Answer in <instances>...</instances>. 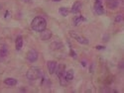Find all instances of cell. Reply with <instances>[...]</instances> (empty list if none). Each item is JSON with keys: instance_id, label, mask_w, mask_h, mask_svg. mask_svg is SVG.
Returning <instances> with one entry per match:
<instances>
[{"instance_id": "6da1fadb", "label": "cell", "mask_w": 124, "mask_h": 93, "mask_svg": "<svg viewBox=\"0 0 124 93\" xmlns=\"http://www.w3.org/2000/svg\"><path fill=\"white\" fill-rule=\"evenodd\" d=\"M31 27L32 29L35 31V32H43L44 30L47 29V21L44 17H41V16H37L35 17L32 22H31Z\"/></svg>"}, {"instance_id": "7a4b0ae2", "label": "cell", "mask_w": 124, "mask_h": 93, "mask_svg": "<svg viewBox=\"0 0 124 93\" xmlns=\"http://www.w3.org/2000/svg\"><path fill=\"white\" fill-rule=\"evenodd\" d=\"M42 76V70H41L38 66H32L27 70L26 77L29 80H37Z\"/></svg>"}, {"instance_id": "3957f363", "label": "cell", "mask_w": 124, "mask_h": 93, "mask_svg": "<svg viewBox=\"0 0 124 93\" xmlns=\"http://www.w3.org/2000/svg\"><path fill=\"white\" fill-rule=\"evenodd\" d=\"M70 35L73 37L77 42H78L79 44H81V45H88V40L86 39V38H85V37H81V36H79L78 34H77V33H75V32H73V31H71V32L70 33Z\"/></svg>"}, {"instance_id": "277c9868", "label": "cell", "mask_w": 124, "mask_h": 93, "mask_svg": "<svg viewBox=\"0 0 124 93\" xmlns=\"http://www.w3.org/2000/svg\"><path fill=\"white\" fill-rule=\"evenodd\" d=\"M38 51L35 50H30L27 53V59L30 61V63H35V61L38 59Z\"/></svg>"}, {"instance_id": "5b68a950", "label": "cell", "mask_w": 124, "mask_h": 93, "mask_svg": "<svg viewBox=\"0 0 124 93\" xmlns=\"http://www.w3.org/2000/svg\"><path fill=\"white\" fill-rule=\"evenodd\" d=\"M94 11H95V13H96L97 15L104 14V8H103L100 0H95V3H94Z\"/></svg>"}, {"instance_id": "8992f818", "label": "cell", "mask_w": 124, "mask_h": 93, "mask_svg": "<svg viewBox=\"0 0 124 93\" xmlns=\"http://www.w3.org/2000/svg\"><path fill=\"white\" fill-rule=\"evenodd\" d=\"M57 65H58V64L56 63L55 60H49L48 63H47V67H48V70H49V72H50V74L55 73L56 68H57Z\"/></svg>"}, {"instance_id": "52a82bcc", "label": "cell", "mask_w": 124, "mask_h": 93, "mask_svg": "<svg viewBox=\"0 0 124 93\" xmlns=\"http://www.w3.org/2000/svg\"><path fill=\"white\" fill-rule=\"evenodd\" d=\"M74 76H75L74 70H73V69H69V70L65 71V73H64V75H63V78H64L67 82H69V81H71V80L74 79ZM61 78H62V77H61Z\"/></svg>"}, {"instance_id": "ba28073f", "label": "cell", "mask_w": 124, "mask_h": 93, "mask_svg": "<svg viewBox=\"0 0 124 93\" xmlns=\"http://www.w3.org/2000/svg\"><path fill=\"white\" fill-rule=\"evenodd\" d=\"M81 8H82V4H81V2H79V1H77V2H75L74 3V5H73V7H71V13H74V14H77V13H78L80 10H81Z\"/></svg>"}, {"instance_id": "9c48e42d", "label": "cell", "mask_w": 124, "mask_h": 93, "mask_svg": "<svg viewBox=\"0 0 124 93\" xmlns=\"http://www.w3.org/2000/svg\"><path fill=\"white\" fill-rule=\"evenodd\" d=\"M65 65L64 64H60V65H57V68H56V71H55V73H57V76L59 78L61 77H63L64 73H65Z\"/></svg>"}, {"instance_id": "30bf717a", "label": "cell", "mask_w": 124, "mask_h": 93, "mask_svg": "<svg viewBox=\"0 0 124 93\" xmlns=\"http://www.w3.org/2000/svg\"><path fill=\"white\" fill-rule=\"evenodd\" d=\"M52 37V33H51V31L49 30H44L43 32H41V39H42L43 41H48L50 40Z\"/></svg>"}, {"instance_id": "8fae6325", "label": "cell", "mask_w": 124, "mask_h": 93, "mask_svg": "<svg viewBox=\"0 0 124 93\" xmlns=\"http://www.w3.org/2000/svg\"><path fill=\"white\" fill-rule=\"evenodd\" d=\"M15 47H16V50H20L23 47V37L22 36H18L16 38V41H15Z\"/></svg>"}, {"instance_id": "7c38bea8", "label": "cell", "mask_w": 124, "mask_h": 93, "mask_svg": "<svg viewBox=\"0 0 124 93\" xmlns=\"http://www.w3.org/2000/svg\"><path fill=\"white\" fill-rule=\"evenodd\" d=\"M8 56V48L6 45H3L0 49V58H4Z\"/></svg>"}, {"instance_id": "4fadbf2b", "label": "cell", "mask_w": 124, "mask_h": 93, "mask_svg": "<svg viewBox=\"0 0 124 93\" xmlns=\"http://www.w3.org/2000/svg\"><path fill=\"white\" fill-rule=\"evenodd\" d=\"M4 83L8 86H15L17 84V79L15 78H12V77H9V78H6L4 80Z\"/></svg>"}, {"instance_id": "5bb4252c", "label": "cell", "mask_w": 124, "mask_h": 93, "mask_svg": "<svg viewBox=\"0 0 124 93\" xmlns=\"http://www.w3.org/2000/svg\"><path fill=\"white\" fill-rule=\"evenodd\" d=\"M107 6L111 10L117 8V6H118V0H107Z\"/></svg>"}, {"instance_id": "9a60e30c", "label": "cell", "mask_w": 124, "mask_h": 93, "mask_svg": "<svg viewBox=\"0 0 124 93\" xmlns=\"http://www.w3.org/2000/svg\"><path fill=\"white\" fill-rule=\"evenodd\" d=\"M82 21H85V18L84 16H77V17H75V19H74V25H75V26H78V25H79V23L82 22Z\"/></svg>"}, {"instance_id": "2e32d148", "label": "cell", "mask_w": 124, "mask_h": 93, "mask_svg": "<svg viewBox=\"0 0 124 93\" xmlns=\"http://www.w3.org/2000/svg\"><path fill=\"white\" fill-rule=\"evenodd\" d=\"M59 13L63 16V17H67L68 15H69V10H68V8H66V7H61L60 9H59Z\"/></svg>"}, {"instance_id": "e0dca14e", "label": "cell", "mask_w": 124, "mask_h": 93, "mask_svg": "<svg viewBox=\"0 0 124 93\" xmlns=\"http://www.w3.org/2000/svg\"><path fill=\"white\" fill-rule=\"evenodd\" d=\"M63 44L62 43H53L51 45V48L52 49H54V50H61V49H63Z\"/></svg>"}, {"instance_id": "ac0fdd59", "label": "cell", "mask_w": 124, "mask_h": 93, "mask_svg": "<svg viewBox=\"0 0 124 93\" xmlns=\"http://www.w3.org/2000/svg\"><path fill=\"white\" fill-rule=\"evenodd\" d=\"M121 21H122V15L119 14V15H117L116 18H115V22H116V23H119V22H121Z\"/></svg>"}, {"instance_id": "d6986e66", "label": "cell", "mask_w": 124, "mask_h": 93, "mask_svg": "<svg viewBox=\"0 0 124 93\" xmlns=\"http://www.w3.org/2000/svg\"><path fill=\"white\" fill-rule=\"evenodd\" d=\"M70 57H74V58H77L78 57V56H77V54L74 51V50H70Z\"/></svg>"}, {"instance_id": "ffe728a7", "label": "cell", "mask_w": 124, "mask_h": 93, "mask_svg": "<svg viewBox=\"0 0 124 93\" xmlns=\"http://www.w3.org/2000/svg\"><path fill=\"white\" fill-rule=\"evenodd\" d=\"M96 49H97V50H104L105 48L102 47V46H96Z\"/></svg>"}, {"instance_id": "44dd1931", "label": "cell", "mask_w": 124, "mask_h": 93, "mask_svg": "<svg viewBox=\"0 0 124 93\" xmlns=\"http://www.w3.org/2000/svg\"><path fill=\"white\" fill-rule=\"evenodd\" d=\"M23 2H25V3H30L31 2V0H22Z\"/></svg>"}, {"instance_id": "7402d4cb", "label": "cell", "mask_w": 124, "mask_h": 93, "mask_svg": "<svg viewBox=\"0 0 124 93\" xmlns=\"http://www.w3.org/2000/svg\"><path fill=\"white\" fill-rule=\"evenodd\" d=\"M81 65H82V66H85V65H86L85 61H81Z\"/></svg>"}, {"instance_id": "603a6c76", "label": "cell", "mask_w": 124, "mask_h": 93, "mask_svg": "<svg viewBox=\"0 0 124 93\" xmlns=\"http://www.w3.org/2000/svg\"><path fill=\"white\" fill-rule=\"evenodd\" d=\"M54 1H61V0H54Z\"/></svg>"}]
</instances>
